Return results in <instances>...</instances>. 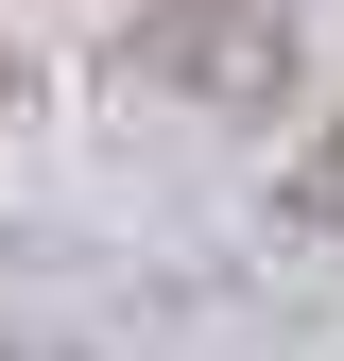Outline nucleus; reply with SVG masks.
Instances as JSON below:
<instances>
[{
    "label": "nucleus",
    "instance_id": "nucleus-1",
    "mask_svg": "<svg viewBox=\"0 0 344 361\" xmlns=\"http://www.w3.org/2000/svg\"><path fill=\"white\" fill-rule=\"evenodd\" d=\"M104 69L138 104H190V121H276L310 86V18L293 0H138Z\"/></svg>",
    "mask_w": 344,
    "mask_h": 361
},
{
    "label": "nucleus",
    "instance_id": "nucleus-2",
    "mask_svg": "<svg viewBox=\"0 0 344 361\" xmlns=\"http://www.w3.org/2000/svg\"><path fill=\"white\" fill-rule=\"evenodd\" d=\"M293 224H310V241L344 258V121H327V138H310V172H293Z\"/></svg>",
    "mask_w": 344,
    "mask_h": 361
},
{
    "label": "nucleus",
    "instance_id": "nucleus-3",
    "mask_svg": "<svg viewBox=\"0 0 344 361\" xmlns=\"http://www.w3.org/2000/svg\"><path fill=\"white\" fill-rule=\"evenodd\" d=\"M18 86H35V69H18V52H0V121H18Z\"/></svg>",
    "mask_w": 344,
    "mask_h": 361
},
{
    "label": "nucleus",
    "instance_id": "nucleus-4",
    "mask_svg": "<svg viewBox=\"0 0 344 361\" xmlns=\"http://www.w3.org/2000/svg\"><path fill=\"white\" fill-rule=\"evenodd\" d=\"M35 361H52V344H35Z\"/></svg>",
    "mask_w": 344,
    "mask_h": 361
}]
</instances>
